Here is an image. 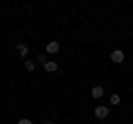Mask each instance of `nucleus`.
Instances as JSON below:
<instances>
[{
    "instance_id": "9d476101",
    "label": "nucleus",
    "mask_w": 133,
    "mask_h": 124,
    "mask_svg": "<svg viewBox=\"0 0 133 124\" xmlns=\"http://www.w3.org/2000/svg\"><path fill=\"white\" fill-rule=\"evenodd\" d=\"M18 124H31V120H27V118H20V120H18Z\"/></svg>"
},
{
    "instance_id": "6e6552de",
    "label": "nucleus",
    "mask_w": 133,
    "mask_h": 124,
    "mask_svg": "<svg viewBox=\"0 0 133 124\" xmlns=\"http://www.w3.org/2000/svg\"><path fill=\"white\" fill-rule=\"evenodd\" d=\"M38 62H40V64H42V67H44V64H47V56H44V53H40V56H38Z\"/></svg>"
},
{
    "instance_id": "423d86ee",
    "label": "nucleus",
    "mask_w": 133,
    "mask_h": 124,
    "mask_svg": "<svg viewBox=\"0 0 133 124\" xmlns=\"http://www.w3.org/2000/svg\"><path fill=\"white\" fill-rule=\"evenodd\" d=\"M18 53H20V58H27V53H29L27 44H18Z\"/></svg>"
},
{
    "instance_id": "0eeeda50",
    "label": "nucleus",
    "mask_w": 133,
    "mask_h": 124,
    "mask_svg": "<svg viewBox=\"0 0 133 124\" xmlns=\"http://www.w3.org/2000/svg\"><path fill=\"white\" fill-rule=\"evenodd\" d=\"M24 69H27V71H33V69H36V62L27 60V62H24Z\"/></svg>"
},
{
    "instance_id": "f03ea898",
    "label": "nucleus",
    "mask_w": 133,
    "mask_h": 124,
    "mask_svg": "<svg viewBox=\"0 0 133 124\" xmlns=\"http://www.w3.org/2000/svg\"><path fill=\"white\" fill-rule=\"evenodd\" d=\"M107 115H109V106H95V118L104 120Z\"/></svg>"
},
{
    "instance_id": "7ed1b4c3",
    "label": "nucleus",
    "mask_w": 133,
    "mask_h": 124,
    "mask_svg": "<svg viewBox=\"0 0 133 124\" xmlns=\"http://www.w3.org/2000/svg\"><path fill=\"white\" fill-rule=\"evenodd\" d=\"M91 95H93V100H98V98L104 95V89H102V86H93V89H91Z\"/></svg>"
},
{
    "instance_id": "20e7f679",
    "label": "nucleus",
    "mask_w": 133,
    "mask_h": 124,
    "mask_svg": "<svg viewBox=\"0 0 133 124\" xmlns=\"http://www.w3.org/2000/svg\"><path fill=\"white\" fill-rule=\"evenodd\" d=\"M58 49H60V44L53 40V42H49L47 44V53H58Z\"/></svg>"
},
{
    "instance_id": "9b49d317",
    "label": "nucleus",
    "mask_w": 133,
    "mask_h": 124,
    "mask_svg": "<svg viewBox=\"0 0 133 124\" xmlns=\"http://www.w3.org/2000/svg\"><path fill=\"white\" fill-rule=\"evenodd\" d=\"M42 124H51V122H49V120H47V122H42Z\"/></svg>"
},
{
    "instance_id": "39448f33",
    "label": "nucleus",
    "mask_w": 133,
    "mask_h": 124,
    "mask_svg": "<svg viewBox=\"0 0 133 124\" xmlns=\"http://www.w3.org/2000/svg\"><path fill=\"white\" fill-rule=\"evenodd\" d=\"M44 71L56 73V71H58V62H47V64H44Z\"/></svg>"
},
{
    "instance_id": "1a4fd4ad",
    "label": "nucleus",
    "mask_w": 133,
    "mask_h": 124,
    "mask_svg": "<svg viewBox=\"0 0 133 124\" xmlns=\"http://www.w3.org/2000/svg\"><path fill=\"white\" fill-rule=\"evenodd\" d=\"M111 104H120V95H118V93L111 95Z\"/></svg>"
},
{
    "instance_id": "f257e3e1",
    "label": "nucleus",
    "mask_w": 133,
    "mask_h": 124,
    "mask_svg": "<svg viewBox=\"0 0 133 124\" xmlns=\"http://www.w3.org/2000/svg\"><path fill=\"white\" fill-rule=\"evenodd\" d=\"M111 62H115V64H120V62H124V51H120V49H115V51H111Z\"/></svg>"
}]
</instances>
